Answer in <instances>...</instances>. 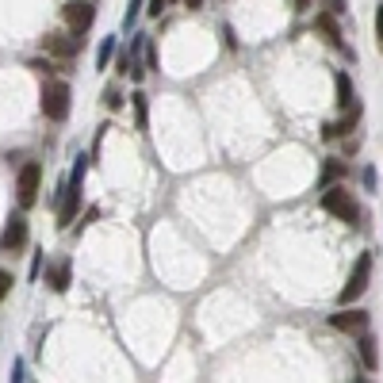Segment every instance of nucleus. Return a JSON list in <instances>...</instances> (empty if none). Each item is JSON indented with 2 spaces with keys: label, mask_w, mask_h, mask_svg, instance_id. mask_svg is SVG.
I'll return each mask as SVG.
<instances>
[{
  "label": "nucleus",
  "mask_w": 383,
  "mask_h": 383,
  "mask_svg": "<svg viewBox=\"0 0 383 383\" xmlns=\"http://www.w3.org/2000/svg\"><path fill=\"white\" fill-rule=\"evenodd\" d=\"M184 4H188V8H200V4H203V0H184Z\"/></svg>",
  "instance_id": "nucleus-27"
},
{
  "label": "nucleus",
  "mask_w": 383,
  "mask_h": 383,
  "mask_svg": "<svg viewBox=\"0 0 383 383\" xmlns=\"http://www.w3.org/2000/svg\"><path fill=\"white\" fill-rule=\"evenodd\" d=\"M62 20H65V27H69V31L85 35L88 27H92V20H96V8H92L88 0H69V4L62 8Z\"/></svg>",
  "instance_id": "nucleus-7"
},
{
  "label": "nucleus",
  "mask_w": 383,
  "mask_h": 383,
  "mask_svg": "<svg viewBox=\"0 0 383 383\" xmlns=\"http://www.w3.org/2000/svg\"><path fill=\"white\" fill-rule=\"evenodd\" d=\"M111 58H115V39L108 35V39L100 42V50H96V69H108V62H111Z\"/></svg>",
  "instance_id": "nucleus-16"
},
{
  "label": "nucleus",
  "mask_w": 383,
  "mask_h": 383,
  "mask_svg": "<svg viewBox=\"0 0 383 383\" xmlns=\"http://www.w3.org/2000/svg\"><path fill=\"white\" fill-rule=\"evenodd\" d=\"M165 4H169V0H149L146 12H149V16H161V12H165Z\"/></svg>",
  "instance_id": "nucleus-22"
},
{
  "label": "nucleus",
  "mask_w": 383,
  "mask_h": 383,
  "mask_svg": "<svg viewBox=\"0 0 383 383\" xmlns=\"http://www.w3.org/2000/svg\"><path fill=\"white\" fill-rule=\"evenodd\" d=\"M341 111H345V115L338 119V123H326V127H322V138H326V142H333V138H345L353 127L360 123V104H357V100H353L349 108H341Z\"/></svg>",
  "instance_id": "nucleus-8"
},
{
  "label": "nucleus",
  "mask_w": 383,
  "mask_h": 383,
  "mask_svg": "<svg viewBox=\"0 0 383 383\" xmlns=\"http://www.w3.org/2000/svg\"><path fill=\"white\" fill-rule=\"evenodd\" d=\"M138 12H142V0H130V8H127V16H123V27H135Z\"/></svg>",
  "instance_id": "nucleus-20"
},
{
  "label": "nucleus",
  "mask_w": 383,
  "mask_h": 383,
  "mask_svg": "<svg viewBox=\"0 0 383 383\" xmlns=\"http://www.w3.org/2000/svg\"><path fill=\"white\" fill-rule=\"evenodd\" d=\"M376 42H379V50H383V4L376 8Z\"/></svg>",
  "instance_id": "nucleus-21"
},
{
  "label": "nucleus",
  "mask_w": 383,
  "mask_h": 383,
  "mask_svg": "<svg viewBox=\"0 0 383 383\" xmlns=\"http://www.w3.org/2000/svg\"><path fill=\"white\" fill-rule=\"evenodd\" d=\"M69 104H73V88L65 81H46L42 85V115L50 123H65L69 119Z\"/></svg>",
  "instance_id": "nucleus-1"
},
{
  "label": "nucleus",
  "mask_w": 383,
  "mask_h": 383,
  "mask_svg": "<svg viewBox=\"0 0 383 383\" xmlns=\"http://www.w3.org/2000/svg\"><path fill=\"white\" fill-rule=\"evenodd\" d=\"M104 108H108V111H119V108H123V92H119L115 85L104 92Z\"/></svg>",
  "instance_id": "nucleus-18"
},
{
  "label": "nucleus",
  "mask_w": 383,
  "mask_h": 383,
  "mask_svg": "<svg viewBox=\"0 0 383 383\" xmlns=\"http://www.w3.org/2000/svg\"><path fill=\"white\" fill-rule=\"evenodd\" d=\"M46 284H50L54 292H69V284H73V265H69V257H58L50 268H46Z\"/></svg>",
  "instance_id": "nucleus-10"
},
{
  "label": "nucleus",
  "mask_w": 383,
  "mask_h": 383,
  "mask_svg": "<svg viewBox=\"0 0 383 383\" xmlns=\"http://www.w3.org/2000/svg\"><path fill=\"white\" fill-rule=\"evenodd\" d=\"M353 104V81L349 73H338V108H349Z\"/></svg>",
  "instance_id": "nucleus-15"
},
{
  "label": "nucleus",
  "mask_w": 383,
  "mask_h": 383,
  "mask_svg": "<svg viewBox=\"0 0 383 383\" xmlns=\"http://www.w3.org/2000/svg\"><path fill=\"white\" fill-rule=\"evenodd\" d=\"M39 184H42V165L39 161H27L20 169V181H16V203L27 211L39 203Z\"/></svg>",
  "instance_id": "nucleus-4"
},
{
  "label": "nucleus",
  "mask_w": 383,
  "mask_h": 383,
  "mask_svg": "<svg viewBox=\"0 0 383 383\" xmlns=\"http://www.w3.org/2000/svg\"><path fill=\"white\" fill-rule=\"evenodd\" d=\"M333 330H341V333H364L368 330V314L364 311H341V314H333L330 319Z\"/></svg>",
  "instance_id": "nucleus-11"
},
{
  "label": "nucleus",
  "mask_w": 383,
  "mask_h": 383,
  "mask_svg": "<svg viewBox=\"0 0 383 383\" xmlns=\"http://www.w3.org/2000/svg\"><path fill=\"white\" fill-rule=\"evenodd\" d=\"M322 211H330L333 219H341V222H357L360 219L357 195L345 188V184H330V188H322Z\"/></svg>",
  "instance_id": "nucleus-2"
},
{
  "label": "nucleus",
  "mask_w": 383,
  "mask_h": 383,
  "mask_svg": "<svg viewBox=\"0 0 383 383\" xmlns=\"http://www.w3.org/2000/svg\"><path fill=\"white\" fill-rule=\"evenodd\" d=\"M81 211V181H62L58 184V227L65 230Z\"/></svg>",
  "instance_id": "nucleus-5"
},
{
  "label": "nucleus",
  "mask_w": 383,
  "mask_h": 383,
  "mask_svg": "<svg viewBox=\"0 0 383 383\" xmlns=\"http://www.w3.org/2000/svg\"><path fill=\"white\" fill-rule=\"evenodd\" d=\"M81 46H85V39H81L77 31H69V35H46V50L62 54V58H77Z\"/></svg>",
  "instance_id": "nucleus-9"
},
{
  "label": "nucleus",
  "mask_w": 383,
  "mask_h": 383,
  "mask_svg": "<svg viewBox=\"0 0 383 383\" xmlns=\"http://www.w3.org/2000/svg\"><path fill=\"white\" fill-rule=\"evenodd\" d=\"M357 345H360V364H364L368 372H376L379 357H376V341L368 338V330H364V333H357Z\"/></svg>",
  "instance_id": "nucleus-13"
},
{
  "label": "nucleus",
  "mask_w": 383,
  "mask_h": 383,
  "mask_svg": "<svg viewBox=\"0 0 383 383\" xmlns=\"http://www.w3.org/2000/svg\"><path fill=\"white\" fill-rule=\"evenodd\" d=\"M326 8H330L333 16H341V12H345V0H330V4H326Z\"/></svg>",
  "instance_id": "nucleus-25"
},
{
  "label": "nucleus",
  "mask_w": 383,
  "mask_h": 383,
  "mask_svg": "<svg viewBox=\"0 0 383 383\" xmlns=\"http://www.w3.org/2000/svg\"><path fill=\"white\" fill-rule=\"evenodd\" d=\"M295 4V12H307V8H311V0H292Z\"/></svg>",
  "instance_id": "nucleus-26"
},
{
  "label": "nucleus",
  "mask_w": 383,
  "mask_h": 383,
  "mask_svg": "<svg viewBox=\"0 0 383 383\" xmlns=\"http://www.w3.org/2000/svg\"><path fill=\"white\" fill-rule=\"evenodd\" d=\"M39 268H42V249L35 253V261H31V280H39Z\"/></svg>",
  "instance_id": "nucleus-24"
},
{
  "label": "nucleus",
  "mask_w": 383,
  "mask_h": 383,
  "mask_svg": "<svg viewBox=\"0 0 383 383\" xmlns=\"http://www.w3.org/2000/svg\"><path fill=\"white\" fill-rule=\"evenodd\" d=\"M0 249H4L8 257L27 249V219H23V215H8L4 230H0Z\"/></svg>",
  "instance_id": "nucleus-6"
},
{
  "label": "nucleus",
  "mask_w": 383,
  "mask_h": 383,
  "mask_svg": "<svg viewBox=\"0 0 383 383\" xmlns=\"http://www.w3.org/2000/svg\"><path fill=\"white\" fill-rule=\"evenodd\" d=\"M314 27H319V31L326 35V42H330V46H338V50H341V31H338V20H333V12H322V16H314Z\"/></svg>",
  "instance_id": "nucleus-12"
},
{
  "label": "nucleus",
  "mask_w": 383,
  "mask_h": 383,
  "mask_svg": "<svg viewBox=\"0 0 383 383\" xmlns=\"http://www.w3.org/2000/svg\"><path fill=\"white\" fill-rule=\"evenodd\" d=\"M364 188H376V169H372V165H368V169H364Z\"/></svg>",
  "instance_id": "nucleus-23"
},
{
  "label": "nucleus",
  "mask_w": 383,
  "mask_h": 383,
  "mask_svg": "<svg viewBox=\"0 0 383 383\" xmlns=\"http://www.w3.org/2000/svg\"><path fill=\"white\" fill-rule=\"evenodd\" d=\"M12 284H16V280H12V273H8V268H0V303L8 299V292H12Z\"/></svg>",
  "instance_id": "nucleus-19"
},
{
  "label": "nucleus",
  "mask_w": 383,
  "mask_h": 383,
  "mask_svg": "<svg viewBox=\"0 0 383 383\" xmlns=\"http://www.w3.org/2000/svg\"><path fill=\"white\" fill-rule=\"evenodd\" d=\"M372 261H376V253H360L357 257V265H353V273L349 280H345V287H341V295H338V303H357V299L368 292V280H372Z\"/></svg>",
  "instance_id": "nucleus-3"
},
{
  "label": "nucleus",
  "mask_w": 383,
  "mask_h": 383,
  "mask_svg": "<svg viewBox=\"0 0 383 383\" xmlns=\"http://www.w3.org/2000/svg\"><path fill=\"white\" fill-rule=\"evenodd\" d=\"M130 104H135V115H138V130H146V96H142V92H135Z\"/></svg>",
  "instance_id": "nucleus-17"
},
{
  "label": "nucleus",
  "mask_w": 383,
  "mask_h": 383,
  "mask_svg": "<svg viewBox=\"0 0 383 383\" xmlns=\"http://www.w3.org/2000/svg\"><path fill=\"white\" fill-rule=\"evenodd\" d=\"M345 181V161H326L319 173V188H330V184Z\"/></svg>",
  "instance_id": "nucleus-14"
}]
</instances>
